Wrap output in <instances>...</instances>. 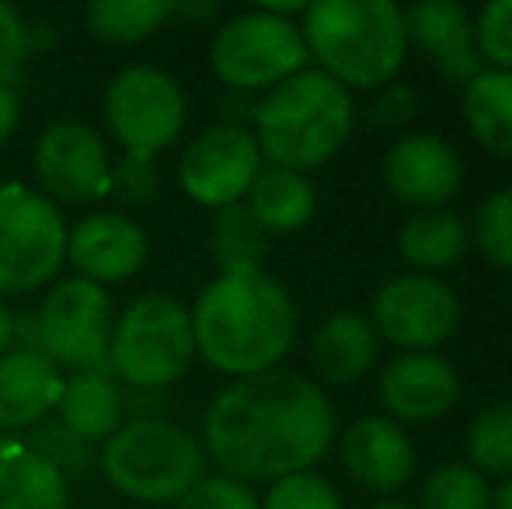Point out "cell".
<instances>
[{"mask_svg":"<svg viewBox=\"0 0 512 509\" xmlns=\"http://www.w3.org/2000/svg\"><path fill=\"white\" fill-rule=\"evenodd\" d=\"M335 440V408L317 381L293 370L223 387L203 422L206 457L234 482H279L310 471Z\"/></svg>","mask_w":512,"mask_h":509,"instance_id":"6da1fadb","label":"cell"},{"mask_svg":"<svg viewBox=\"0 0 512 509\" xmlns=\"http://www.w3.org/2000/svg\"><path fill=\"white\" fill-rule=\"evenodd\" d=\"M189 318L196 353L237 381L279 370L297 342V307L265 269L220 272Z\"/></svg>","mask_w":512,"mask_h":509,"instance_id":"7a4b0ae2","label":"cell"},{"mask_svg":"<svg viewBox=\"0 0 512 509\" xmlns=\"http://www.w3.org/2000/svg\"><path fill=\"white\" fill-rule=\"evenodd\" d=\"M307 56L345 91L394 81L408 53L405 7L394 0H317L300 21Z\"/></svg>","mask_w":512,"mask_h":509,"instance_id":"3957f363","label":"cell"},{"mask_svg":"<svg viewBox=\"0 0 512 509\" xmlns=\"http://www.w3.org/2000/svg\"><path fill=\"white\" fill-rule=\"evenodd\" d=\"M255 140L272 168L304 175L345 147L356 126L352 91L321 70H300L255 102Z\"/></svg>","mask_w":512,"mask_h":509,"instance_id":"277c9868","label":"cell"},{"mask_svg":"<svg viewBox=\"0 0 512 509\" xmlns=\"http://www.w3.org/2000/svg\"><path fill=\"white\" fill-rule=\"evenodd\" d=\"M206 450L189 429L164 419L122 422L102 447V475L136 503H178L206 478Z\"/></svg>","mask_w":512,"mask_h":509,"instance_id":"5b68a950","label":"cell"},{"mask_svg":"<svg viewBox=\"0 0 512 509\" xmlns=\"http://www.w3.org/2000/svg\"><path fill=\"white\" fill-rule=\"evenodd\" d=\"M196 360L189 307L168 293H143L119 314L108 342V374L122 384L154 391L168 387Z\"/></svg>","mask_w":512,"mask_h":509,"instance_id":"8992f818","label":"cell"},{"mask_svg":"<svg viewBox=\"0 0 512 509\" xmlns=\"http://www.w3.org/2000/svg\"><path fill=\"white\" fill-rule=\"evenodd\" d=\"M115 311L105 286L91 279H60L32 318V349L74 374L108 367Z\"/></svg>","mask_w":512,"mask_h":509,"instance_id":"52a82bcc","label":"cell"},{"mask_svg":"<svg viewBox=\"0 0 512 509\" xmlns=\"http://www.w3.org/2000/svg\"><path fill=\"white\" fill-rule=\"evenodd\" d=\"M67 262V220L53 199L0 185V293H32Z\"/></svg>","mask_w":512,"mask_h":509,"instance_id":"ba28073f","label":"cell"},{"mask_svg":"<svg viewBox=\"0 0 512 509\" xmlns=\"http://www.w3.org/2000/svg\"><path fill=\"white\" fill-rule=\"evenodd\" d=\"M307 60L300 28L269 11L230 18L209 46L216 77L234 91H272L297 77Z\"/></svg>","mask_w":512,"mask_h":509,"instance_id":"9c48e42d","label":"cell"},{"mask_svg":"<svg viewBox=\"0 0 512 509\" xmlns=\"http://www.w3.org/2000/svg\"><path fill=\"white\" fill-rule=\"evenodd\" d=\"M105 119L129 157L154 161L182 136L185 95L164 70L126 67L105 91Z\"/></svg>","mask_w":512,"mask_h":509,"instance_id":"30bf717a","label":"cell"},{"mask_svg":"<svg viewBox=\"0 0 512 509\" xmlns=\"http://www.w3.org/2000/svg\"><path fill=\"white\" fill-rule=\"evenodd\" d=\"M370 325L405 353H436L460 325V300L443 279L408 272L387 279L370 307Z\"/></svg>","mask_w":512,"mask_h":509,"instance_id":"8fae6325","label":"cell"},{"mask_svg":"<svg viewBox=\"0 0 512 509\" xmlns=\"http://www.w3.org/2000/svg\"><path fill=\"white\" fill-rule=\"evenodd\" d=\"M262 171V150L251 129L220 123L185 147L178 161V182L192 203L206 210H227L248 196Z\"/></svg>","mask_w":512,"mask_h":509,"instance_id":"7c38bea8","label":"cell"},{"mask_svg":"<svg viewBox=\"0 0 512 509\" xmlns=\"http://www.w3.org/2000/svg\"><path fill=\"white\" fill-rule=\"evenodd\" d=\"M35 175L53 203H88L112 189V154L91 126L53 123L35 143Z\"/></svg>","mask_w":512,"mask_h":509,"instance_id":"4fadbf2b","label":"cell"},{"mask_svg":"<svg viewBox=\"0 0 512 509\" xmlns=\"http://www.w3.org/2000/svg\"><path fill=\"white\" fill-rule=\"evenodd\" d=\"M384 182L401 203L418 210H446L464 185V161L436 133H408L387 150Z\"/></svg>","mask_w":512,"mask_h":509,"instance_id":"5bb4252c","label":"cell"},{"mask_svg":"<svg viewBox=\"0 0 512 509\" xmlns=\"http://www.w3.org/2000/svg\"><path fill=\"white\" fill-rule=\"evenodd\" d=\"M408 42L457 88H467L485 70L474 35V18L457 0H418L405 11Z\"/></svg>","mask_w":512,"mask_h":509,"instance_id":"9a60e30c","label":"cell"},{"mask_svg":"<svg viewBox=\"0 0 512 509\" xmlns=\"http://www.w3.org/2000/svg\"><path fill=\"white\" fill-rule=\"evenodd\" d=\"M338 454L349 471V478L359 489L373 492V496H387L398 492L415 478V443L394 419L384 415H359L349 429H345Z\"/></svg>","mask_w":512,"mask_h":509,"instance_id":"2e32d148","label":"cell"},{"mask_svg":"<svg viewBox=\"0 0 512 509\" xmlns=\"http://www.w3.org/2000/svg\"><path fill=\"white\" fill-rule=\"evenodd\" d=\"M457 398L460 377L439 353H401L380 374V401L398 426H425L443 419Z\"/></svg>","mask_w":512,"mask_h":509,"instance_id":"e0dca14e","label":"cell"},{"mask_svg":"<svg viewBox=\"0 0 512 509\" xmlns=\"http://www.w3.org/2000/svg\"><path fill=\"white\" fill-rule=\"evenodd\" d=\"M147 252V234L126 213H95L67 234V258L98 286L133 279L147 262Z\"/></svg>","mask_w":512,"mask_h":509,"instance_id":"ac0fdd59","label":"cell"},{"mask_svg":"<svg viewBox=\"0 0 512 509\" xmlns=\"http://www.w3.org/2000/svg\"><path fill=\"white\" fill-rule=\"evenodd\" d=\"M63 391L60 367L35 349L0 356V429L39 426Z\"/></svg>","mask_w":512,"mask_h":509,"instance_id":"d6986e66","label":"cell"},{"mask_svg":"<svg viewBox=\"0 0 512 509\" xmlns=\"http://www.w3.org/2000/svg\"><path fill=\"white\" fill-rule=\"evenodd\" d=\"M380 353V335L370 318L356 311H338L310 339V367L317 381L345 387L363 381Z\"/></svg>","mask_w":512,"mask_h":509,"instance_id":"ffe728a7","label":"cell"},{"mask_svg":"<svg viewBox=\"0 0 512 509\" xmlns=\"http://www.w3.org/2000/svg\"><path fill=\"white\" fill-rule=\"evenodd\" d=\"M60 426H67L84 443L108 440L122 426V391L108 370H84L63 381Z\"/></svg>","mask_w":512,"mask_h":509,"instance_id":"44dd1931","label":"cell"},{"mask_svg":"<svg viewBox=\"0 0 512 509\" xmlns=\"http://www.w3.org/2000/svg\"><path fill=\"white\" fill-rule=\"evenodd\" d=\"M244 206L265 234H297L314 220L317 196L307 175L286 168H262L244 196Z\"/></svg>","mask_w":512,"mask_h":509,"instance_id":"7402d4cb","label":"cell"},{"mask_svg":"<svg viewBox=\"0 0 512 509\" xmlns=\"http://www.w3.org/2000/svg\"><path fill=\"white\" fill-rule=\"evenodd\" d=\"M467 241H471V231L464 217L450 210H418L401 224L398 252L418 272L432 276V272L457 265L460 255L467 252Z\"/></svg>","mask_w":512,"mask_h":509,"instance_id":"603a6c76","label":"cell"},{"mask_svg":"<svg viewBox=\"0 0 512 509\" xmlns=\"http://www.w3.org/2000/svg\"><path fill=\"white\" fill-rule=\"evenodd\" d=\"M0 509H70L67 478L14 440L0 461Z\"/></svg>","mask_w":512,"mask_h":509,"instance_id":"cb8c5ba5","label":"cell"},{"mask_svg":"<svg viewBox=\"0 0 512 509\" xmlns=\"http://www.w3.org/2000/svg\"><path fill=\"white\" fill-rule=\"evenodd\" d=\"M464 119L474 140L499 157H512V74L485 67L464 88Z\"/></svg>","mask_w":512,"mask_h":509,"instance_id":"d4e9b609","label":"cell"},{"mask_svg":"<svg viewBox=\"0 0 512 509\" xmlns=\"http://www.w3.org/2000/svg\"><path fill=\"white\" fill-rule=\"evenodd\" d=\"M175 14L168 0H95L84 11L88 32L108 46H133L143 42Z\"/></svg>","mask_w":512,"mask_h":509,"instance_id":"484cf974","label":"cell"},{"mask_svg":"<svg viewBox=\"0 0 512 509\" xmlns=\"http://www.w3.org/2000/svg\"><path fill=\"white\" fill-rule=\"evenodd\" d=\"M265 238L269 234L258 227V220L248 213L244 203H234L227 210H216L209 224V252L220 272H248L262 269Z\"/></svg>","mask_w":512,"mask_h":509,"instance_id":"4316f807","label":"cell"},{"mask_svg":"<svg viewBox=\"0 0 512 509\" xmlns=\"http://www.w3.org/2000/svg\"><path fill=\"white\" fill-rule=\"evenodd\" d=\"M467 464L478 475L492 478H512V401L485 408L467 426Z\"/></svg>","mask_w":512,"mask_h":509,"instance_id":"83f0119b","label":"cell"},{"mask_svg":"<svg viewBox=\"0 0 512 509\" xmlns=\"http://www.w3.org/2000/svg\"><path fill=\"white\" fill-rule=\"evenodd\" d=\"M492 485L471 464H443L422 485V509H488Z\"/></svg>","mask_w":512,"mask_h":509,"instance_id":"f1b7e54d","label":"cell"},{"mask_svg":"<svg viewBox=\"0 0 512 509\" xmlns=\"http://www.w3.org/2000/svg\"><path fill=\"white\" fill-rule=\"evenodd\" d=\"M478 252L499 269H512V189H499L474 210L467 224Z\"/></svg>","mask_w":512,"mask_h":509,"instance_id":"f546056e","label":"cell"},{"mask_svg":"<svg viewBox=\"0 0 512 509\" xmlns=\"http://www.w3.org/2000/svg\"><path fill=\"white\" fill-rule=\"evenodd\" d=\"M258 503H262V509H345L335 485L324 475H314V471H297V475L279 478Z\"/></svg>","mask_w":512,"mask_h":509,"instance_id":"4dcf8cb0","label":"cell"},{"mask_svg":"<svg viewBox=\"0 0 512 509\" xmlns=\"http://www.w3.org/2000/svg\"><path fill=\"white\" fill-rule=\"evenodd\" d=\"M474 35H478L481 60L492 63V70L512 74V0H492L481 7V14L474 18Z\"/></svg>","mask_w":512,"mask_h":509,"instance_id":"1f68e13d","label":"cell"},{"mask_svg":"<svg viewBox=\"0 0 512 509\" xmlns=\"http://www.w3.org/2000/svg\"><path fill=\"white\" fill-rule=\"evenodd\" d=\"M32 454H39L42 461H49L56 471H60L63 478L74 475V471H81L84 464L91 461V447L81 440V436H74L67 426H60V422H49V426H39L32 436H28L25 443Z\"/></svg>","mask_w":512,"mask_h":509,"instance_id":"d6a6232c","label":"cell"},{"mask_svg":"<svg viewBox=\"0 0 512 509\" xmlns=\"http://www.w3.org/2000/svg\"><path fill=\"white\" fill-rule=\"evenodd\" d=\"M175 509H262V503L244 482H234L227 475H206L196 489L178 499Z\"/></svg>","mask_w":512,"mask_h":509,"instance_id":"836d02e7","label":"cell"},{"mask_svg":"<svg viewBox=\"0 0 512 509\" xmlns=\"http://www.w3.org/2000/svg\"><path fill=\"white\" fill-rule=\"evenodd\" d=\"M157 189H161L157 161H143V157L126 154L119 164H112V189H108V196H119V203L143 206L157 196Z\"/></svg>","mask_w":512,"mask_h":509,"instance_id":"e575fe53","label":"cell"},{"mask_svg":"<svg viewBox=\"0 0 512 509\" xmlns=\"http://www.w3.org/2000/svg\"><path fill=\"white\" fill-rule=\"evenodd\" d=\"M32 49V35L11 4H0V88H11Z\"/></svg>","mask_w":512,"mask_h":509,"instance_id":"d590c367","label":"cell"},{"mask_svg":"<svg viewBox=\"0 0 512 509\" xmlns=\"http://www.w3.org/2000/svg\"><path fill=\"white\" fill-rule=\"evenodd\" d=\"M418 109H422L418 91L405 88V84H394V88L380 91V98L373 102V123L377 126H405L418 116Z\"/></svg>","mask_w":512,"mask_h":509,"instance_id":"8d00e7d4","label":"cell"},{"mask_svg":"<svg viewBox=\"0 0 512 509\" xmlns=\"http://www.w3.org/2000/svg\"><path fill=\"white\" fill-rule=\"evenodd\" d=\"M21 119V102L14 95V88H0V143L11 140V133L18 129Z\"/></svg>","mask_w":512,"mask_h":509,"instance_id":"74e56055","label":"cell"},{"mask_svg":"<svg viewBox=\"0 0 512 509\" xmlns=\"http://www.w3.org/2000/svg\"><path fill=\"white\" fill-rule=\"evenodd\" d=\"M14 342V318L11 311L4 307V300H0V356L7 353V346Z\"/></svg>","mask_w":512,"mask_h":509,"instance_id":"f35d334b","label":"cell"},{"mask_svg":"<svg viewBox=\"0 0 512 509\" xmlns=\"http://www.w3.org/2000/svg\"><path fill=\"white\" fill-rule=\"evenodd\" d=\"M488 509H512V478H506V482L492 492V506Z\"/></svg>","mask_w":512,"mask_h":509,"instance_id":"ab89813d","label":"cell"},{"mask_svg":"<svg viewBox=\"0 0 512 509\" xmlns=\"http://www.w3.org/2000/svg\"><path fill=\"white\" fill-rule=\"evenodd\" d=\"M14 447V440H11V436H0V461H4V457H7V450H11Z\"/></svg>","mask_w":512,"mask_h":509,"instance_id":"60d3db41","label":"cell"},{"mask_svg":"<svg viewBox=\"0 0 512 509\" xmlns=\"http://www.w3.org/2000/svg\"><path fill=\"white\" fill-rule=\"evenodd\" d=\"M370 509H408V506H401V503H380V506H370Z\"/></svg>","mask_w":512,"mask_h":509,"instance_id":"b9f144b4","label":"cell"}]
</instances>
